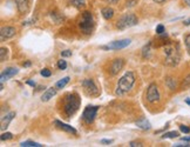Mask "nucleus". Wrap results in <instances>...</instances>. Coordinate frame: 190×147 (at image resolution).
<instances>
[{
	"label": "nucleus",
	"instance_id": "f257e3e1",
	"mask_svg": "<svg viewBox=\"0 0 190 147\" xmlns=\"http://www.w3.org/2000/svg\"><path fill=\"white\" fill-rule=\"evenodd\" d=\"M163 53H164V64L170 67H175L178 65L181 60V53L180 48L175 44H168L163 47Z\"/></svg>",
	"mask_w": 190,
	"mask_h": 147
},
{
	"label": "nucleus",
	"instance_id": "f03ea898",
	"mask_svg": "<svg viewBox=\"0 0 190 147\" xmlns=\"http://www.w3.org/2000/svg\"><path fill=\"white\" fill-rule=\"evenodd\" d=\"M80 98L76 93H70L67 94L65 100H63V112L67 118H72L79 110L80 107Z\"/></svg>",
	"mask_w": 190,
	"mask_h": 147
},
{
	"label": "nucleus",
	"instance_id": "7ed1b4c3",
	"mask_svg": "<svg viewBox=\"0 0 190 147\" xmlns=\"http://www.w3.org/2000/svg\"><path fill=\"white\" fill-rule=\"evenodd\" d=\"M135 84V74L133 72H126L119 80L117 86L115 89V94L119 97H122L127 94Z\"/></svg>",
	"mask_w": 190,
	"mask_h": 147
},
{
	"label": "nucleus",
	"instance_id": "20e7f679",
	"mask_svg": "<svg viewBox=\"0 0 190 147\" xmlns=\"http://www.w3.org/2000/svg\"><path fill=\"white\" fill-rule=\"evenodd\" d=\"M94 18H93V14L89 12V11H85L81 15V19H80V23H79V27L81 29V32L83 34H91L94 29Z\"/></svg>",
	"mask_w": 190,
	"mask_h": 147
},
{
	"label": "nucleus",
	"instance_id": "39448f33",
	"mask_svg": "<svg viewBox=\"0 0 190 147\" xmlns=\"http://www.w3.org/2000/svg\"><path fill=\"white\" fill-rule=\"evenodd\" d=\"M137 23H139L137 17H136L135 14L129 13V14H125V15H122V17L117 20V23H116V27H117L119 29H121V31H123V29H130V27H133V26L137 25Z\"/></svg>",
	"mask_w": 190,
	"mask_h": 147
},
{
	"label": "nucleus",
	"instance_id": "423d86ee",
	"mask_svg": "<svg viewBox=\"0 0 190 147\" xmlns=\"http://www.w3.org/2000/svg\"><path fill=\"white\" fill-rule=\"evenodd\" d=\"M82 88L86 95L88 97H97L100 94V89L96 86L93 79H83L82 80Z\"/></svg>",
	"mask_w": 190,
	"mask_h": 147
},
{
	"label": "nucleus",
	"instance_id": "0eeeda50",
	"mask_svg": "<svg viewBox=\"0 0 190 147\" xmlns=\"http://www.w3.org/2000/svg\"><path fill=\"white\" fill-rule=\"evenodd\" d=\"M131 44V40L130 39H121V40H115V41H112L104 46H101L102 50H113V51H117V50H123L128 47L129 45Z\"/></svg>",
	"mask_w": 190,
	"mask_h": 147
},
{
	"label": "nucleus",
	"instance_id": "6e6552de",
	"mask_svg": "<svg viewBox=\"0 0 190 147\" xmlns=\"http://www.w3.org/2000/svg\"><path fill=\"white\" fill-rule=\"evenodd\" d=\"M97 111H99V107L97 106H87L85 110H83V113H82V120L85 124L87 125H91L96 118L97 114Z\"/></svg>",
	"mask_w": 190,
	"mask_h": 147
},
{
	"label": "nucleus",
	"instance_id": "1a4fd4ad",
	"mask_svg": "<svg viewBox=\"0 0 190 147\" xmlns=\"http://www.w3.org/2000/svg\"><path fill=\"white\" fill-rule=\"evenodd\" d=\"M161 99V95H160V91H158L157 85L155 83L150 84L148 86L147 89V100L150 102V104H156L160 101Z\"/></svg>",
	"mask_w": 190,
	"mask_h": 147
},
{
	"label": "nucleus",
	"instance_id": "9d476101",
	"mask_svg": "<svg viewBox=\"0 0 190 147\" xmlns=\"http://www.w3.org/2000/svg\"><path fill=\"white\" fill-rule=\"evenodd\" d=\"M123 66H125V60L122 58H116L114 59L109 66V72L112 75H116L119 74V72H121L123 69Z\"/></svg>",
	"mask_w": 190,
	"mask_h": 147
},
{
	"label": "nucleus",
	"instance_id": "9b49d317",
	"mask_svg": "<svg viewBox=\"0 0 190 147\" xmlns=\"http://www.w3.org/2000/svg\"><path fill=\"white\" fill-rule=\"evenodd\" d=\"M17 34V29L13 26H4L0 29V40L5 41L6 39H11Z\"/></svg>",
	"mask_w": 190,
	"mask_h": 147
},
{
	"label": "nucleus",
	"instance_id": "f8f14e48",
	"mask_svg": "<svg viewBox=\"0 0 190 147\" xmlns=\"http://www.w3.org/2000/svg\"><path fill=\"white\" fill-rule=\"evenodd\" d=\"M19 73V69L17 67H7L1 72V77H0V81L5 83V80H8L13 77H15V74Z\"/></svg>",
	"mask_w": 190,
	"mask_h": 147
},
{
	"label": "nucleus",
	"instance_id": "ddd939ff",
	"mask_svg": "<svg viewBox=\"0 0 190 147\" xmlns=\"http://www.w3.org/2000/svg\"><path fill=\"white\" fill-rule=\"evenodd\" d=\"M54 125H55V126H57L59 129L63 131V132L72 133V134H78V131H76L74 127H72V126H69V125L65 124V122L60 121V120H54Z\"/></svg>",
	"mask_w": 190,
	"mask_h": 147
},
{
	"label": "nucleus",
	"instance_id": "4468645a",
	"mask_svg": "<svg viewBox=\"0 0 190 147\" xmlns=\"http://www.w3.org/2000/svg\"><path fill=\"white\" fill-rule=\"evenodd\" d=\"M15 117V112H13V111H11V112H8V113H6L5 116H2L1 117V131H5L7 127H8V125H9V122L14 119Z\"/></svg>",
	"mask_w": 190,
	"mask_h": 147
},
{
	"label": "nucleus",
	"instance_id": "2eb2a0df",
	"mask_svg": "<svg viewBox=\"0 0 190 147\" xmlns=\"http://www.w3.org/2000/svg\"><path fill=\"white\" fill-rule=\"evenodd\" d=\"M15 4L19 13L21 14H25L30 8V0H15Z\"/></svg>",
	"mask_w": 190,
	"mask_h": 147
},
{
	"label": "nucleus",
	"instance_id": "dca6fc26",
	"mask_svg": "<svg viewBox=\"0 0 190 147\" xmlns=\"http://www.w3.org/2000/svg\"><path fill=\"white\" fill-rule=\"evenodd\" d=\"M57 91H58V88L57 87H51L48 88L44 94H42V97H41V101L42 102H47V101H49L55 94H57Z\"/></svg>",
	"mask_w": 190,
	"mask_h": 147
},
{
	"label": "nucleus",
	"instance_id": "f3484780",
	"mask_svg": "<svg viewBox=\"0 0 190 147\" xmlns=\"http://www.w3.org/2000/svg\"><path fill=\"white\" fill-rule=\"evenodd\" d=\"M101 14H102V17H103L106 20H110V19L114 17V10H113L112 7H109V6L103 7V8L101 10Z\"/></svg>",
	"mask_w": 190,
	"mask_h": 147
},
{
	"label": "nucleus",
	"instance_id": "a211bd4d",
	"mask_svg": "<svg viewBox=\"0 0 190 147\" xmlns=\"http://www.w3.org/2000/svg\"><path fill=\"white\" fill-rule=\"evenodd\" d=\"M136 126L139 127V128H141V129H143V131H147V129H150V127H152V125H150V122L146 119V118H142V119H140V120H137L136 122Z\"/></svg>",
	"mask_w": 190,
	"mask_h": 147
},
{
	"label": "nucleus",
	"instance_id": "6ab92c4d",
	"mask_svg": "<svg viewBox=\"0 0 190 147\" xmlns=\"http://www.w3.org/2000/svg\"><path fill=\"white\" fill-rule=\"evenodd\" d=\"M165 85L168 86V88H169L170 91H175L176 87H177L176 80H175L173 77H168V78H165Z\"/></svg>",
	"mask_w": 190,
	"mask_h": 147
},
{
	"label": "nucleus",
	"instance_id": "aec40b11",
	"mask_svg": "<svg viewBox=\"0 0 190 147\" xmlns=\"http://www.w3.org/2000/svg\"><path fill=\"white\" fill-rule=\"evenodd\" d=\"M150 50H152V42H148L147 45L143 46L142 48V58L147 59L150 56Z\"/></svg>",
	"mask_w": 190,
	"mask_h": 147
},
{
	"label": "nucleus",
	"instance_id": "412c9836",
	"mask_svg": "<svg viewBox=\"0 0 190 147\" xmlns=\"http://www.w3.org/2000/svg\"><path fill=\"white\" fill-rule=\"evenodd\" d=\"M69 77H65V78H62L61 80H59L57 84H55V87L58 88V89H60V88H63L68 83H69Z\"/></svg>",
	"mask_w": 190,
	"mask_h": 147
},
{
	"label": "nucleus",
	"instance_id": "4be33fe9",
	"mask_svg": "<svg viewBox=\"0 0 190 147\" xmlns=\"http://www.w3.org/2000/svg\"><path fill=\"white\" fill-rule=\"evenodd\" d=\"M21 147H42L41 144L39 143H35V141H31V140H27V141H22L20 144Z\"/></svg>",
	"mask_w": 190,
	"mask_h": 147
},
{
	"label": "nucleus",
	"instance_id": "5701e85b",
	"mask_svg": "<svg viewBox=\"0 0 190 147\" xmlns=\"http://www.w3.org/2000/svg\"><path fill=\"white\" fill-rule=\"evenodd\" d=\"M178 137V132H176V131H171V132H167V133H164L161 138L162 139H174V138H177Z\"/></svg>",
	"mask_w": 190,
	"mask_h": 147
},
{
	"label": "nucleus",
	"instance_id": "b1692460",
	"mask_svg": "<svg viewBox=\"0 0 190 147\" xmlns=\"http://www.w3.org/2000/svg\"><path fill=\"white\" fill-rule=\"evenodd\" d=\"M69 2L76 8H82L86 5V0H69Z\"/></svg>",
	"mask_w": 190,
	"mask_h": 147
},
{
	"label": "nucleus",
	"instance_id": "393cba45",
	"mask_svg": "<svg viewBox=\"0 0 190 147\" xmlns=\"http://www.w3.org/2000/svg\"><path fill=\"white\" fill-rule=\"evenodd\" d=\"M181 88H182V89H188V88H190V74H188V75L183 79V81H182V84H181Z\"/></svg>",
	"mask_w": 190,
	"mask_h": 147
},
{
	"label": "nucleus",
	"instance_id": "a878e982",
	"mask_svg": "<svg viewBox=\"0 0 190 147\" xmlns=\"http://www.w3.org/2000/svg\"><path fill=\"white\" fill-rule=\"evenodd\" d=\"M7 51H8V50L5 48V47H1V48H0V61H1V62H4L5 60H7V53H8Z\"/></svg>",
	"mask_w": 190,
	"mask_h": 147
},
{
	"label": "nucleus",
	"instance_id": "bb28decb",
	"mask_svg": "<svg viewBox=\"0 0 190 147\" xmlns=\"http://www.w3.org/2000/svg\"><path fill=\"white\" fill-rule=\"evenodd\" d=\"M12 138H13V134H12V133H9V132L2 133V134H1V137H0L1 141H5V140H9V139H12Z\"/></svg>",
	"mask_w": 190,
	"mask_h": 147
},
{
	"label": "nucleus",
	"instance_id": "cd10ccee",
	"mask_svg": "<svg viewBox=\"0 0 190 147\" xmlns=\"http://www.w3.org/2000/svg\"><path fill=\"white\" fill-rule=\"evenodd\" d=\"M139 2V0H127L126 7L127 8H133L134 6H136V4Z\"/></svg>",
	"mask_w": 190,
	"mask_h": 147
},
{
	"label": "nucleus",
	"instance_id": "c85d7f7f",
	"mask_svg": "<svg viewBox=\"0 0 190 147\" xmlns=\"http://www.w3.org/2000/svg\"><path fill=\"white\" fill-rule=\"evenodd\" d=\"M184 44H186V47H187V51L190 56V34H187L184 37Z\"/></svg>",
	"mask_w": 190,
	"mask_h": 147
},
{
	"label": "nucleus",
	"instance_id": "c756f323",
	"mask_svg": "<svg viewBox=\"0 0 190 147\" xmlns=\"http://www.w3.org/2000/svg\"><path fill=\"white\" fill-rule=\"evenodd\" d=\"M58 67H59V69H66L67 68V62H66V60H59L58 61Z\"/></svg>",
	"mask_w": 190,
	"mask_h": 147
},
{
	"label": "nucleus",
	"instance_id": "7c9ffc66",
	"mask_svg": "<svg viewBox=\"0 0 190 147\" xmlns=\"http://www.w3.org/2000/svg\"><path fill=\"white\" fill-rule=\"evenodd\" d=\"M40 74H41L42 77H45V78H49L52 73H51V71H49V69H47V68H44V69H41Z\"/></svg>",
	"mask_w": 190,
	"mask_h": 147
},
{
	"label": "nucleus",
	"instance_id": "2f4dec72",
	"mask_svg": "<svg viewBox=\"0 0 190 147\" xmlns=\"http://www.w3.org/2000/svg\"><path fill=\"white\" fill-rule=\"evenodd\" d=\"M164 32H165V29H164V26L162 24H160V25L156 26V33L157 34H163Z\"/></svg>",
	"mask_w": 190,
	"mask_h": 147
},
{
	"label": "nucleus",
	"instance_id": "473e14b6",
	"mask_svg": "<svg viewBox=\"0 0 190 147\" xmlns=\"http://www.w3.org/2000/svg\"><path fill=\"white\" fill-rule=\"evenodd\" d=\"M180 131L183 132V133H186V134H187V133H190V128L188 126H184V125H181V126H180Z\"/></svg>",
	"mask_w": 190,
	"mask_h": 147
},
{
	"label": "nucleus",
	"instance_id": "72a5a7b5",
	"mask_svg": "<svg viewBox=\"0 0 190 147\" xmlns=\"http://www.w3.org/2000/svg\"><path fill=\"white\" fill-rule=\"evenodd\" d=\"M51 17H52V19H54L55 24H59V23L61 21V19L57 17V13H55V12H52V13H51Z\"/></svg>",
	"mask_w": 190,
	"mask_h": 147
},
{
	"label": "nucleus",
	"instance_id": "f704fd0d",
	"mask_svg": "<svg viewBox=\"0 0 190 147\" xmlns=\"http://www.w3.org/2000/svg\"><path fill=\"white\" fill-rule=\"evenodd\" d=\"M70 56H72V51H69V50H66V51H62V52H61V57H62V58L70 57Z\"/></svg>",
	"mask_w": 190,
	"mask_h": 147
},
{
	"label": "nucleus",
	"instance_id": "c9c22d12",
	"mask_svg": "<svg viewBox=\"0 0 190 147\" xmlns=\"http://www.w3.org/2000/svg\"><path fill=\"white\" fill-rule=\"evenodd\" d=\"M129 146L130 147H142L143 146V145H142V144H141V143H136V141H131V143H130V144H129Z\"/></svg>",
	"mask_w": 190,
	"mask_h": 147
},
{
	"label": "nucleus",
	"instance_id": "e433bc0d",
	"mask_svg": "<svg viewBox=\"0 0 190 147\" xmlns=\"http://www.w3.org/2000/svg\"><path fill=\"white\" fill-rule=\"evenodd\" d=\"M112 143H113L112 139H102V140H101V144H108V145H109V144H112Z\"/></svg>",
	"mask_w": 190,
	"mask_h": 147
},
{
	"label": "nucleus",
	"instance_id": "4c0bfd02",
	"mask_svg": "<svg viewBox=\"0 0 190 147\" xmlns=\"http://www.w3.org/2000/svg\"><path fill=\"white\" fill-rule=\"evenodd\" d=\"M174 146H176V147H189L190 145H188V144H176V145H174Z\"/></svg>",
	"mask_w": 190,
	"mask_h": 147
},
{
	"label": "nucleus",
	"instance_id": "58836bf2",
	"mask_svg": "<svg viewBox=\"0 0 190 147\" xmlns=\"http://www.w3.org/2000/svg\"><path fill=\"white\" fill-rule=\"evenodd\" d=\"M106 2H109V4H116V2H119L120 0H104Z\"/></svg>",
	"mask_w": 190,
	"mask_h": 147
},
{
	"label": "nucleus",
	"instance_id": "ea45409f",
	"mask_svg": "<svg viewBox=\"0 0 190 147\" xmlns=\"http://www.w3.org/2000/svg\"><path fill=\"white\" fill-rule=\"evenodd\" d=\"M26 83H27V84H28V85H31V86H33V87H34V86H35V83H34V81H32V80H27V81H26Z\"/></svg>",
	"mask_w": 190,
	"mask_h": 147
},
{
	"label": "nucleus",
	"instance_id": "a19ab883",
	"mask_svg": "<svg viewBox=\"0 0 190 147\" xmlns=\"http://www.w3.org/2000/svg\"><path fill=\"white\" fill-rule=\"evenodd\" d=\"M154 2H156V4H163L165 0H153Z\"/></svg>",
	"mask_w": 190,
	"mask_h": 147
},
{
	"label": "nucleus",
	"instance_id": "79ce46f5",
	"mask_svg": "<svg viewBox=\"0 0 190 147\" xmlns=\"http://www.w3.org/2000/svg\"><path fill=\"white\" fill-rule=\"evenodd\" d=\"M182 140L183 141H190V137H184V138H182Z\"/></svg>",
	"mask_w": 190,
	"mask_h": 147
},
{
	"label": "nucleus",
	"instance_id": "37998d69",
	"mask_svg": "<svg viewBox=\"0 0 190 147\" xmlns=\"http://www.w3.org/2000/svg\"><path fill=\"white\" fill-rule=\"evenodd\" d=\"M24 66H25V67H28V66H31V62H30V61H27V62H24Z\"/></svg>",
	"mask_w": 190,
	"mask_h": 147
},
{
	"label": "nucleus",
	"instance_id": "c03bdc74",
	"mask_svg": "<svg viewBox=\"0 0 190 147\" xmlns=\"http://www.w3.org/2000/svg\"><path fill=\"white\" fill-rule=\"evenodd\" d=\"M183 24H184L186 26H188V25H190V19H188V20H186V21H184Z\"/></svg>",
	"mask_w": 190,
	"mask_h": 147
},
{
	"label": "nucleus",
	"instance_id": "a18cd8bd",
	"mask_svg": "<svg viewBox=\"0 0 190 147\" xmlns=\"http://www.w3.org/2000/svg\"><path fill=\"white\" fill-rule=\"evenodd\" d=\"M183 1L186 2V5H188V6L190 7V0H183Z\"/></svg>",
	"mask_w": 190,
	"mask_h": 147
},
{
	"label": "nucleus",
	"instance_id": "49530a36",
	"mask_svg": "<svg viewBox=\"0 0 190 147\" xmlns=\"http://www.w3.org/2000/svg\"><path fill=\"white\" fill-rule=\"evenodd\" d=\"M186 102H187L188 105H190V99H189V98H187V99H186Z\"/></svg>",
	"mask_w": 190,
	"mask_h": 147
}]
</instances>
